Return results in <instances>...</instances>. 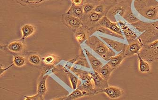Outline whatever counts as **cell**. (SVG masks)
I'll return each instance as SVG.
<instances>
[{"label":"cell","instance_id":"cell-1","mask_svg":"<svg viewBox=\"0 0 158 100\" xmlns=\"http://www.w3.org/2000/svg\"><path fill=\"white\" fill-rule=\"evenodd\" d=\"M131 25L139 34L137 39L141 42L143 46L158 40V29L152 23L140 20Z\"/></svg>","mask_w":158,"mask_h":100},{"label":"cell","instance_id":"cell-2","mask_svg":"<svg viewBox=\"0 0 158 100\" xmlns=\"http://www.w3.org/2000/svg\"><path fill=\"white\" fill-rule=\"evenodd\" d=\"M85 42L88 47L106 61L116 54L114 50L97 36L92 35Z\"/></svg>","mask_w":158,"mask_h":100},{"label":"cell","instance_id":"cell-3","mask_svg":"<svg viewBox=\"0 0 158 100\" xmlns=\"http://www.w3.org/2000/svg\"><path fill=\"white\" fill-rule=\"evenodd\" d=\"M142 18L151 21V23L158 20V1L149 0L147 3L137 11Z\"/></svg>","mask_w":158,"mask_h":100},{"label":"cell","instance_id":"cell-4","mask_svg":"<svg viewBox=\"0 0 158 100\" xmlns=\"http://www.w3.org/2000/svg\"><path fill=\"white\" fill-rule=\"evenodd\" d=\"M131 7V3L128 1L117 2L109 10L106 16L109 19L114 22L119 20L118 17L123 18L129 8Z\"/></svg>","mask_w":158,"mask_h":100},{"label":"cell","instance_id":"cell-5","mask_svg":"<svg viewBox=\"0 0 158 100\" xmlns=\"http://www.w3.org/2000/svg\"><path fill=\"white\" fill-rule=\"evenodd\" d=\"M140 57L150 63L158 61V40L143 46L139 54Z\"/></svg>","mask_w":158,"mask_h":100},{"label":"cell","instance_id":"cell-6","mask_svg":"<svg viewBox=\"0 0 158 100\" xmlns=\"http://www.w3.org/2000/svg\"><path fill=\"white\" fill-rule=\"evenodd\" d=\"M104 16L105 15L103 14H99L94 11L86 14L84 15V18L81 20L83 26L86 27L92 35L93 33L97 32L98 28L100 26L99 22Z\"/></svg>","mask_w":158,"mask_h":100},{"label":"cell","instance_id":"cell-7","mask_svg":"<svg viewBox=\"0 0 158 100\" xmlns=\"http://www.w3.org/2000/svg\"><path fill=\"white\" fill-rule=\"evenodd\" d=\"M48 75L42 73L38 79L37 94L33 96H25V100H43L47 91L46 81Z\"/></svg>","mask_w":158,"mask_h":100},{"label":"cell","instance_id":"cell-8","mask_svg":"<svg viewBox=\"0 0 158 100\" xmlns=\"http://www.w3.org/2000/svg\"><path fill=\"white\" fill-rule=\"evenodd\" d=\"M26 48L25 40L20 39L12 41L7 45H1V50L11 53H21L25 51Z\"/></svg>","mask_w":158,"mask_h":100},{"label":"cell","instance_id":"cell-9","mask_svg":"<svg viewBox=\"0 0 158 100\" xmlns=\"http://www.w3.org/2000/svg\"><path fill=\"white\" fill-rule=\"evenodd\" d=\"M143 45L138 39L128 42L124 50L123 51L125 58L131 57L139 54Z\"/></svg>","mask_w":158,"mask_h":100},{"label":"cell","instance_id":"cell-10","mask_svg":"<svg viewBox=\"0 0 158 100\" xmlns=\"http://www.w3.org/2000/svg\"><path fill=\"white\" fill-rule=\"evenodd\" d=\"M62 20L63 24L73 32L83 25L80 19L66 13L62 15Z\"/></svg>","mask_w":158,"mask_h":100},{"label":"cell","instance_id":"cell-11","mask_svg":"<svg viewBox=\"0 0 158 100\" xmlns=\"http://www.w3.org/2000/svg\"><path fill=\"white\" fill-rule=\"evenodd\" d=\"M117 23L118 26L120 27V28L122 30L124 36L127 40V42L132 40H135L138 38L139 33L136 31L132 30L128 26L127 23L126 21L119 19L118 20Z\"/></svg>","mask_w":158,"mask_h":100},{"label":"cell","instance_id":"cell-12","mask_svg":"<svg viewBox=\"0 0 158 100\" xmlns=\"http://www.w3.org/2000/svg\"><path fill=\"white\" fill-rule=\"evenodd\" d=\"M99 24L101 26L108 28L114 33L124 37L122 30L120 28V27L118 26L117 23L111 21L106 16H104L102 17V18L99 22Z\"/></svg>","mask_w":158,"mask_h":100},{"label":"cell","instance_id":"cell-13","mask_svg":"<svg viewBox=\"0 0 158 100\" xmlns=\"http://www.w3.org/2000/svg\"><path fill=\"white\" fill-rule=\"evenodd\" d=\"M90 74L94 82L97 94L101 93L102 90L109 86L108 81L104 79L98 72L94 71V73L90 72Z\"/></svg>","mask_w":158,"mask_h":100},{"label":"cell","instance_id":"cell-14","mask_svg":"<svg viewBox=\"0 0 158 100\" xmlns=\"http://www.w3.org/2000/svg\"><path fill=\"white\" fill-rule=\"evenodd\" d=\"M104 93L109 99H117L123 95L124 91L122 88L115 86H110L106 87L102 90L101 93Z\"/></svg>","mask_w":158,"mask_h":100},{"label":"cell","instance_id":"cell-15","mask_svg":"<svg viewBox=\"0 0 158 100\" xmlns=\"http://www.w3.org/2000/svg\"><path fill=\"white\" fill-rule=\"evenodd\" d=\"M91 35L90 32L83 25L74 32V38L79 44L86 42Z\"/></svg>","mask_w":158,"mask_h":100},{"label":"cell","instance_id":"cell-16","mask_svg":"<svg viewBox=\"0 0 158 100\" xmlns=\"http://www.w3.org/2000/svg\"><path fill=\"white\" fill-rule=\"evenodd\" d=\"M99 37L102 41H104L107 45L108 46H109L111 49H113L115 51L118 53L123 51L127 45L126 44L122 42L109 39V38H106V37H103L102 36L99 35Z\"/></svg>","mask_w":158,"mask_h":100},{"label":"cell","instance_id":"cell-17","mask_svg":"<svg viewBox=\"0 0 158 100\" xmlns=\"http://www.w3.org/2000/svg\"><path fill=\"white\" fill-rule=\"evenodd\" d=\"M89 95H92V94L84 91H82L77 88V89L73 90V91L67 96L58 97V98L53 99V100H74L84 97V96H89Z\"/></svg>","mask_w":158,"mask_h":100},{"label":"cell","instance_id":"cell-18","mask_svg":"<svg viewBox=\"0 0 158 100\" xmlns=\"http://www.w3.org/2000/svg\"><path fill=\"white\" fill-rule=\"evenodd\" d=\"M83 51L90 62L93 70L94 71L98 72V70L103 66V63L86 49H83Z\"/></svg>","mask_w":158,"mask_h":100},{"label":"cell","instance_id":"cell-19","mask_svg":"<svg viewBox=\"0 0 158 100\" xmlns=\"http://www.w3.org/2000/svg\"><path fill=\"white\" fill-rule=\"evenodd\" d=\"M66 13L69 15L78 18L81 20H82L83 19L84 15H85L83 12L82 6H76L73 3L72 4L71 6L66 11Z\"/></svg>","mask_w":158,"mask_h":100},{"label":"cell","instance_id":"cell-20","mask_svg":"<svg viewBox=\"0 0 158 100\" xmlns=\"http://www.w3.org/2000/svg\"><path fill=\"white\" fill-rule=\"evenodd\" d=\"M125 58V57L124 55L123 51H122L119 53L117 55L116 54L115 56L112 57L109 61H108L107 63L110 66L116 69L120 67Z\"/></svg>","mask_w":158,"mask_h":100},{"label":"cell","instance_id":"cell-21","mask_svg":"<svg viewBox=\"0 0 158 100\" xmlns=\"http://www.w3.org/2000/svg\"><path fill=\"white\" fill-rule=\"evenodd\" d=\"M114 70V69L106 63V65H103L102 67L100 68V69L98 70V72L104 79L108 81L112 72Z\"/></svg>","mask_w":158,"mask_h":100},{"label":"cell","instance_id":"cell-22","mask_svg":"<svg viewBox=\"0 0 158 100\" xmlns=\"http://www.w3.org/2000/svg\"><path fill=\"white\" fill-rule=\"evenodd\" d=\"M21 31L22 35L21 39L25 40V39L31 36L35 33V26L31 24H25L21 27Z\"/></svg>","mask_w":158,"mask_h":100},{"label":"cell","instance_id":"cell-23","mask_svg":"<svg viewBox=\"0 0 158 100\" xmlns=\"http://www.w3.org/2000/svg\"><path fill=\"white\" fill-rule=\"evenodd\" d=\"M70 69L74 74H75V75L79 77V78L81 79L83 82L92 79L90 72L79 69L73 67H72Z\"/></svg>","mask_w":158,"mask_h":100},{"label":"cell","instance_id":"cell-24","mask_svg":"<svg viewBox=\"0 0 158 100\" xmlns=\"http://www.w3.org/2000/svg\"><path fill=\"white\" fill-rule=\"evenodd\" d=\"M138 61V68L141 73L146 74L151 70V66L150 62L141 58L139 54H137Z\"/></svg>","mask_w":158,"mask_h":100},{"label":"cell","instance_id":"cell-25","mask_svg":"<svg viewBox=\"0 0 158 100\" xmlns=\"http://www.w3.org/2000/svg\"><path fill=\"white\" fill-rule=\"evenodd\" d=\"M123 18L124 19L125 21L129 24H134V23H136V22L139 21L141 20L139 18H137V16L135 15L134 13L133 12L132 10L131 7L127 10L124 15L123 17Z\"/></svg>","mask_w":158,"mask_h":100},{"label":"cell","instance_id":"cell-26","mask_svg":"<svg viewBox=\"0 0 158 100\" xmlns=\"http://www.w3.org/2000/svg\"><path fill=\"white\" fill-rule=\"evenodd\" d=\"M115 4V3H114ZM114 4H100L96 5L94 8V12H97L99 14H103L106 16L107 13L110 8Z\"/></svg>","mask_w":158,"mask_h":100},{"label":"cell","instance_id":"cell-27","mask_svg":"<svg viewBox=\"0 0 158 100\" xmlns=\"http://www.w3.org/2000/svg\"><path fill=\"white\" fill-rule=\"evenodd\" d=\"M97 32H99V33H102L103 34H106L108 35L113 36V37H115V38H118V39H122V40H124V37H123L120 35L116 33H114L113 31L111 30H109L108 28L100 26L98 28L97 30Z\"/></svg>","mask_w":158,"mask_h":100},{"label":"cell","instance_id":"cell-28","mask_svg":"<svg viewBox=\"0 0 158 100\" xmlns=\"http://www.w3.org/2000/svg\"><path fill=\"white\" fill-rule=\"evenodd\" d=\"M27 60L24 56L13 54V63L18 67H21L26 65Z\"/></svg>","mask_w":158,"mask_h":100},{"label":"cell","instance_id":"cell-29","mask_svg":"<svg viewBox=\"0 0 158 100\" xmlns=\"http://www.w3.org/2000/svg\"><path fill=\"white\" fill-rule=\"evenodd\" d=\"M59 60V57L55 54H48L45 56L43 58V61L45 64L47 65H54Z\"/></svg>","mask_w":158,"mask_h":100},{"label":"cell","instance_id":"cell-30","mask_svg":"<svg viewBox=\"0 0 158 100\" xmlns=\"http://www.w3.org/2000/svg\"><path fill=\"white\" fill-rule=\"evenodd\" d=\"M67 75H68L69 80L70 81L73 90L77 89L78 88V83H79V78L76 76L74 75V74H72L69 71L67 72Z\"/></svg>","mask_w":158,"mask_h":100},{"label":"cell","instance_id":"cell-31","mask_svg":"<svg viewBox=\"0 0 158 100\" xmlns=\"http://www.w3.org/2000/svg\"><path fill=\"white\" fill-rule=\"evenodd\" d=\"M28 61L30 63L34 66H38L41 63L42 59L39 55L37 54H32L29 57Z\"/></svg>","mask_w":158,"mask_h":100},{"label":"cell","instance_id":"cell-32","mask_svg":"<svg viewBox=\"0 0 158 100\" xmlns=\"http://www.w3.org/2000/svg\"><path fill=\"white\" fill-rule=\"evenodd\" d=\"M86 1L95 5L100 4H114L117 2L115 0H86Z\"/></svg>","mask_w":158,"mask_h":100},{"label":"cell","instance_id":"cell-33","mask_svg":"<svg viewBox=\"0 0 158 100\" xmlns=\"http://www.w3.org/2000/svg\"><path fill=\"white\" fill-rule=\"evenodd\" d=\"M95 6H96V5H94V4L86 2L82 6V9H83V11L84 14L86 15V14H89V13H91V12L94 11Z\"/></svg>","mask_w":158,"mask_h":100},{"label":"cell","instance_id":"cell-34","mask_svg":"<svg viewBox=\"0 0 158 100\" xmlns=\"http://www.w3.org/2000/svg\"><path fill=\"white\" fill-rule=\"evenodd\" d=\"M47 0H27L26 3L27 4H37L42 3L46 1Z\"/></svg>","mask_w":158,"mask_h":100},{"label":"cell","instance_id":"cell-35","mask_svg":"<svg viewBox=\"0 0 158 100\" xmlns=\"http://www.w3.org/2000/svg\"><path fill=\"white\" fill-rule=\"evenodd\" d=\"M86 2V0H74L72 2L76 6H82Z\"/></svg>","mask_w":158,"mask_h":100},{"label":"cell","instance_id":"cell-36","mask_svg":"<svg viewBox=\"0 0 158 100\" xmlns=\"http://www.w3.org/2000/svg\"><path fill=\"white\" fill-rule=\"evenodd\" d=\"M14 63H13V64H12L11 66H10L8 67L4 68H3V67H2V66L1 65V76H2V74H3V73H4V72L7 70L9 69V68L11 67H12V66H14Z\"/></svg>","mask_w":158,"mask_h":100},{"label":"cell","instance_id":"cell-37","mask_svg":"<svg viewBox=\"0 0 158 100\" xmlns=\"http://www.w3.org/2000/svg\"><path fill=\"white\" fill-rule=\"evenodd\" d=\"M14 1H16L17 3L22 5V6H25L27 5V3H26L27 0H14Z\"/></svg>","mask_w":158,"mask_h":100},{"label":"cell","instance_id":"cell-38","mask_svg":"<svg viewBox=\"0 0 158 100\" xmlns=\"http://www.w3.org/2000/svg\"><path fill=\"white\" fill-rule=\"evenodd\" d=\"M152 25L154 26L157 28V29H158V20L157 21H155V22H152Z\"/></svg>","mask_w":158,"mask_h":100},{"label":"cell","instance_id":"cell-39","mask_svg":"<svg viewBox=\"0 0 158 100\" xmlns=\"http://www.w3.org/2000/svg\"><path fill=\"white\" fill-rule=\"evenodd\" d=\"M116 2H121V1H128L130 3H132L133 0H115Z\"/></svg>","mask_w":158,"mask_h":100},{"label":"cell","instance_id":"cell-40","mask_svg":"<svg viewBox=\"0 0 158 100\" xmlns=\"http://www.w3.org/2000/svg\"><path fill=\"white\" fill-rule=\"evenodd\" d=\"M72 2L73 1H74V0H70Z\"/></svg>","mask_w":158,"mask_h":100}]
</instances>
